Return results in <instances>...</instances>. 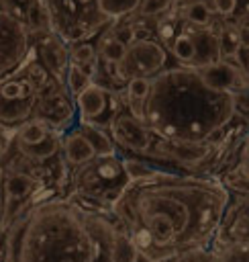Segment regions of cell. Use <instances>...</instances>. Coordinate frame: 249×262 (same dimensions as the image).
<instances>
[{
	"instance_id": "15",
	"label": "cell",
	"mask_w": 249,
	"mask_h": 262,
	"mask_svg": "<svg viewBox=\"0 0 249 262\" xmlns=\"http://www.w3.org/2000/svg\"><path fill=\"white\" fill-rule=\"evenodd\" d=\"M41 57H43V63L51 70V72H61L63 66L67 63V53L65 49L57 43V39L49 37L43 41L41 45Z\"/></svg>"
},
{
	"instance_id": "10",
	"label": "cell",
	"mask_w": 249,
	"mask_h": 262,
	"mask_svg": "<svg viewBox=\"0 0 249 262\" xmlns=\"http://www.w3.org/2000/svg\"><path fill=\"white\" fill-rule=\"evenodd\" d=\"M37 190V180L27 172H10L2 180L4 203H20Z\"/></svg>"
},
{
	"instance_id": "9",
	"label": "cell",
	"mask_w": 249,
	"mask_h": 262,
	"mask_svg": "<svg viewBox=\"0 0 249 262\" xmlns=\"http://www.w3.org/2000/svg\"><path fill=\"white\" fill-rule=\"evenodd\" d=\"M61 147H63V154H65V160L73 166H82V164H88L96 158V151L92 147V143L86 139V135L76 129V131H69L63 139H61Z\"/></svg>"
},
{
	"instance_id": "24",
	"label": "cell",
	"mask_w": 249,
	"mask_h": 262,
	"mask_svg": "<svg viewBox=\"0 0 249 262\" xmlns=\"http://www.w3.org/2000/svg\"><path fill=\"white\" fill-rule=\"evenodd\" d=\"M218 47H220V57H231L235 55V51L239 49V37H237V29H225L218 35Z\"/></svg>"
},
{
	"instance_id": "39",
	"label": "cell",
	"mask_w": 249,
	"mask_h": 262,
	"mask_svg": "<svg viewBox=\"0 0 249 262\" xmlns=\"http://www.w3.org/2000/svg\"><path fill=\"white\" fill-rule=\"evenodd\" d=\"M194 262H204V260H196V258H194Z\"/></svg>"
},
{
	"instance_id": "33",
	"label": "cell",
	"mask_w": 249,
	"mask_h": 262,
	"mask_svg": "<svg viewBox=\"0 0 249 262\" xmlns=\"http://www.w3.org/2000/svg\"><path fill=\"white\" fill-rule=\"evenodd\" d=\"M171 262H194V252H188V254H180V256L171 258Z\"/></svg>"
},
{
	"instance_id": "37",
	"label": "cell",
	"mask_w": 249,
	"mask_h": 262,
	"mask_svg": "<svg viewBox=\"0 0 249 262\" xmlns=\"http://www.w3.org/2000/svg\"><path fill=\"white\" fill-rule=\"evenodd\" d=\"M245 82H249V61H247V74H245Z\"/></svg>"
},
{
	"instance_id": "28",
	"label": "cell",
	"mask_w": 249,
	"mask_h": 262,
	"mask_svg": "<svg viewBox=\"0 0 249 262\" xmlns=\"http://www.w3.org/2000/svg\"><path fill=\"white\" fill-rule=\"evenodd\" d=\"M239 174L249 182V139L245 141L243 149H241V158H239Z\"/></svg>"
},
{
	"instance_id": "25",
	"label": "cell",
	"mask_w": 249,
	"mask_h": 262,
	"mask_svg": "<svg viewBox=\"0 0 249 262\" xmlns=\"http://www.w3.org/2000/svg\"><path fill=\"white\" fill-rule=\"evenodd\" d=\"M171 4H173V0H143L139 6V14L141 16H155V14L165 12Z\"/></svg>"
},
{
	"instance_id": "8",
	"label": "cell",
	"mask_w": 249,
	"mask_h": 262,
	"mask_svg": "<svg viewBox=\"0 0 249 262\" xmlns=\"http://www.w3.org/2000/svg\"><path fill=\"white\" fill-rule=\"evenodd\" d=\"M110 94L100 84H90L84 92L76 96V106L80 113V119L88 125H96V121L106 113Z\"/></svg>"
},
{
	"instance_id": "12",
	"label": "cell",
	"mask_w": 249,
	"mask_h": 262,
	"mask_svg": "<svg viewBox=\"0 0 249 262\" xmlns=\"http://www.w3.org/2000/svg\"><path fill=\"white\" fill-rule=\"evenodd\" d=\"M141 2L143 0H98L96 10H98V16L102 18V23H108V20H118L122 16L137 12Z\"/></svg>"
},
{
	"instance_id": "6",
	"label": "cell",
	"mask_w": 249,
	"mask_h": 262,
	"mask_svg": "<svg viewBox=\"0 0 249 262\" xmlns=\"http://www.w3.org/2000/svg\"><path fill=\"white\" fill-rule=\"evenodd\" d=\"M110 129H112V137L122 147L135 151V154H147V151H151V143H153L151 129L143 121H139L137 117H133L131 113L114 115L112 121H110Z\"/></svg>"
},
{
	"instance_id": "32",
	"label": "cell",
	"mask_w": 249,
	"mask_h": 262,
	"mask_svg": "<svg viewBox=\"0 0 249 262\" xmlns=\"http://www.w3.org/2000/svg\"><path fill=\"white\" fill-rule=\"evenodd\" d=\"M239 223H245V225H249V199L241 205V209H239Z\"/></svg>"
},
{
	"instance_id": "35",
	"label": "cell",
	"mask_w": 249,
	"mask_h": 262,
	"mask_svg": "<svg viewBox=\"0 0 249 262\" xmlns=\"http://www.w3.org/2000/svg\"><path fill=\"white\" fill-rule=\"evenodd\" d=\"M4 133H6V129H4V125H0V145L6 143V141H4Z\"/></svg>"
},
{
	"instance_id": "34",
	"label": "cell",
	"mask_w": 249,
	"mask_h": 262,
	"mask_svg": "<svg viewBox=\"0 0 249 262\" xmlns=\"http://www.w3.org/2000/svg\"><path fill=\"white\" fill-rule=\"evenodd\" d=\"M2 227H4V207H2V199H0V235H2Z\"/></svg>"
},
{
	"instance_id": "7",
	"label": "cell",
	"mask_w": 249,
	"mask_h": 262,
	"mask_svg": "<svg viewBox=\"0 0 249 262\" xmlns=\"http://www.w3.org/2000/svg\"><path fill=\"white\" fill-rule=\"evenodd\" d=\"M161 139V151L171 160L188 166H196L204 162L210 154V145L206 141H190V139Z\"/></svg>"
},
{
	"instance_id": "38",
	"label": "cell",
	"mask_w": 249,
	"mask_h": 262,
	"mask_svg": "<svg viewBox=\"0 0 249 262\" xmlns=\"http://www.w3.org/2000/svg\"><path fill=\"white\" fill-rule=\"evenodd\" d=\"M16 2H31V0H16Z\"/></svg>"
},
{
	"instance_id": "22",
	"label": "cell",
	"mask_w": 249,
	"mask_h": 262,
	"mask_svg": "<svg viewBox=\"0 0 249 262\" xmlns=\"http://www.w3.org/2000/svg\"><path fill=\"white\" fill-rule=\"evenodd\" d=\"M67 88H69V92L73 94V96H78L80 92H84L92 82H90V78L76 66V63H69V68H67Z\"/></svg>"
},
{
	"instance_id": "3",
	"label": "cell",
	"mask_w": 249,
	"mask_h": 262,
	"mask_svg": "<svg viewBox=\"0 0 249 262\" xmlns=\"http://www.w3.org/2000/svg\"><path fill=\"white\" fill-rule=\"evenodd\" d=\"M233 94L210 88L198 68H176L151 80L145 125L163 139L204 141L233 117Z\"/></svg>"
},
{
	"instance_id": "19",
	"label": "cell",
	"mask_w": 249,
	"mask_h": 262,
	"mask_svg": "<svg viewBox=\"0 0 249 262\" xmlns=\"http://www.w3.org/2000/svg\"><path fill=\"white\" fill-rule=\"evenodd\" d=\"M182 14H184V18L188 23H192L196 27H204L212 18V10H210V6L204 0H192L190 4L184 6V12Z\"/></svg>"
},
{
	"instance_id": "30",
	"label": "cell",
	"mask_w": 249,
	"mask_h": 262,
	"mask_svg": "<svg viewBox=\"0 0 249 262\" xmlns=\"http://www.w3.org/2000/svg\"><path fill=\"white\" fill-rule=\"evenodd\" d=\"M237 37H239V47L249 51V25H241L237 29Z\"/></svg>"
},
{
	"instance_id": "14",
	"label": "cell",
	"mask_w": 249,
	"mask_h": 262,
	"mask_svg": "<svg viewBox=\"0 0 249 262\" xmlns=\"http://www.w3.org/2000/svg\"><path fill=\"white\" fill-rule=\"evenodd\" d=\"M80 131L86 135V139L92 143L94 151H96V158H110L114 156V143L110 141V137L106 135V131H102L98 125H88V123H82Z\"/></svg>"
},
{
	"instance_id": "5",
	"label": "cell",
	"mask_w": 249,
	"mask_h": 262,
	"mask_svg": "<svg viewBox=\"0 0 249 262\" xmlns=\"http://www.w3.org/2000/svg\"><path fill=\"white\" fill-rule=\"evenodd\" d=\"M29 51V33L20 18L0 12V76L14 70Z\"/></svg>"
},
{
	"instance_id": "17",
	"label": "cell",
	"mask_w": 249,
	"mask_h": 262,
	"mask_svg": "<svg viewBox=\"0 0 249 262\" xmlns=\"http://www.w3.org/2000/svg\"><path fill=\"white\" fill-rule=\"evenodd\" d=\"M59 147H61V137H59L55 131H51L41 143H37V145H33V147H20V149H22V154H24L27 158H33V160H41V162H43V160L55 156Z\"/></svg>"
},
{
	"instance_id": "21",
	"label": "cell",
	"mask_w": 249,
	"mask_h": 262,
	"mask_svg": "<svg viewBox=\"0 0 249 262\" xmlns=\"http://www.w3.org/2000/svg\"><path fill=\"white\" fill-rule=\"evenodd\" d=\"M124 51H127V47L122 45V43H118L114 37H106V39H102V43H100V53H102V57L108 61V63H118L122 57H124Z\"/></svg>"
},
{
	"instance_id": "23",
	"label": "cell",
	"mask_w": 249,
	"mask_h": 262,
	"mask_svg": "<svg viewBox=\"0 0 249 262\" xmlns=\"http://www.w3.org/2000/svg\"><path fill=\"white\" fill-rule=\"evenodd\" d=\"M69 57L76 66H88V63H96V49L94 45L80 41L73 45V49L69 51Z\"/></svg>"
},
{
	"instance_id": "18",
	"label": "cell",
	"mask_w": 249,
	"mask_h": 262,
	"mask_svg": "<svg viewBox=\"0 0 249 262\" xmlns=\"http://www.w3.org/2000/svg\"><path fill=\"white\" fill-rule=\"evenodd\" d=\"M122 166V174L127 178V184H133V182H141V180H147L155 174H159V170L151 168L147 162H141V160H133V158H127L120 162Z\"/></svg>"
},
{
	"instance_id": "26",
	"label": "cell",
	"mask_w": 249,
	"mask_h": 262,
	"mask_svg": "<svg viewBox=\"0 0 249 262\" xmlns=\"http://www.w3.org/2000/svg\"><path fill=\"white\" fill-rule=\"evenodd\" d=\"M114 39H116L118 43H122L124 47H129L131 43L137 41V35H135V29H133V27H120V29L114 33Z\"/></svg>"
},
{
	"instance_id": "13",
	"label": "cell",
	"mask_w": 249,
	"mask_h": 262,
	"mask_svg": "<svg viewBox=\"0 0 249 262\" xmlns=\"http://www.w3.org/2000/svg\"><path fill=\"white\" fill-rule=\"evenodd\" d=\"M49 133H51L49 125L45 121H41V119H35V121H27V123H22L18 127L16 141H18L20 147H33V145L41 143Z\"/></svg>"
},
{
	"instance_id": "20",
	"label": "cell",
	"mask_w": 249,
	"mask_h": 262,
	"mask_svg": "<svg viewBox=\"0 0 249 262\" xmlns=\"http://www.w3.org/2000/svg\"><path fill=\"white\" fill-rule=\"evenodd\" d=\"M171 53L178 61L186 63V61H192L194 63V57H196V43L192 39V35H186V33H180L173 41H171Z\"/></svg>"
},
{
	"instance_id": "11",
	"label": "cell",
	"mask_w": 249,
	"mask_h": 262,
	"mask_svg": "<svg viewBox=\"0 0 249 262\" xmlns=\"http://www.w3.org/2000/svg\"><path fill=\"white\" fill-rule=\"evenodd\" d=\"M210 262H249V237H233L220 244L212 252Z\"/></svg>"
},
{
	"instance_id": "1",
	"label": "cell",
	"mask_w": 249,
	"mask_h": 262,
	"mask_svg": "<svg viewBox=\"0 0 249 262\" xmlns=\"http://www.w3.org/2000/svg\"><path fill=\"white\" fill-rule=\"evenodd\" d=\"M227 205L229 192L218 182L159 172L124 184L114 209L131 225L135 246L159 262L208 244Z\"/></svg>"
},
{
	"instance_id": "2",
	"label": "cell",
	"mask_w": 249,
	"mask_h": 262,
	"mask_svg": "<svg viewBox=\"0 0 249 262\" xmlns=\"http://www.w3.org/2000/svg\"><path fill=\"white\" fill-rule=\"evenodd\" d=\"M118 231L102 215L69 199L35 205L12 229L10 262H112Z\"/></svg>"
},
{
	"instance_id": "31",
	"label": "cell",
	"mask_w": 249,
	"mask_h": 262,
	"mask_svg": "<svg viewBox=\"0 0 249 262\" xmlns=\"http://www.w3.org/2000/svg\"><path fill=\"white\" fill-rule=\"evenodd\" d=\"M171 33H173V23L171 20H165V23L159 25V37L161 39H169Z\"/></svg>"
},
{
	"instance_id": "36",
	"label": "cell",
	"mask_w": 249,
	"mask_h": 262,
	"mask_svg": "<svg viewBox=\"0 0 249 262\" xmlns=\"http://www.w3.org/2000/svg\"><path fill=\"white\" fill-rule=\"evenodd\" d=\"M4 154H6V143H2V145H0V160H2V156H4Z\"/></svg>"
},
{
	"instance_id": "29",
	"label": "cell",
	"mask_w": 249,
	"mask_h": 262,
	"mask_svg": "<svg viewBox=\"0 0 249 262\" xmlns=\"http://www.w3.org/2000/svg\"><path fill=\"white\" fill-rule=\"evenodd\" d=\"M233 106L239 108V113L249 115V94L247 92H235L233 94Z\"/></svg>"
},
{
	"instance_id": "4",
	"label": "cell",
	"mask_w": 249,
	"mask_h": 262,
	"mask_svg": "<svg viewBox=\"0 0 249 262\" xmlns=\"http://www.w3.org/2000/svg\"><path fill=\"white\" fill-rule=\"evenodd\" d=\"M167 63L165 47L155 39H137L124 51V57L116 63V76L120 80L147 78L159 72Z\"/></svg>"
},
{
	"instance_id": "27",
	"label": "cell",
	"mask_w": 249,
	"mask_h": 262,
	"mask_svg": "<svg viewBox=\"0 0 249 262\" xmlns=\"http://www.w3.org/2000/svg\"><path fill=\"white\" fill-rule=\"evenodd\" d=\"M212 4H214L216 14L220 16H231L237 8V0H212Z\"/></svg>"
},
{
	"instance_id": "16",
	"label": "cell",
	"mask_w": 249,
	"mask_h": 262,
	"mask_svg": "<svg viewBox=\"0 0 249 262\" xmlns=\"http://www.w3.org/2000/svg\"><path fill=\"white\" fill-rule=\"evenodd\" d=\"M139 254V248L135 246L133 237L129 233H116L110 248V260L112 262H135Z\"/></svg>"
}]
</instances>
